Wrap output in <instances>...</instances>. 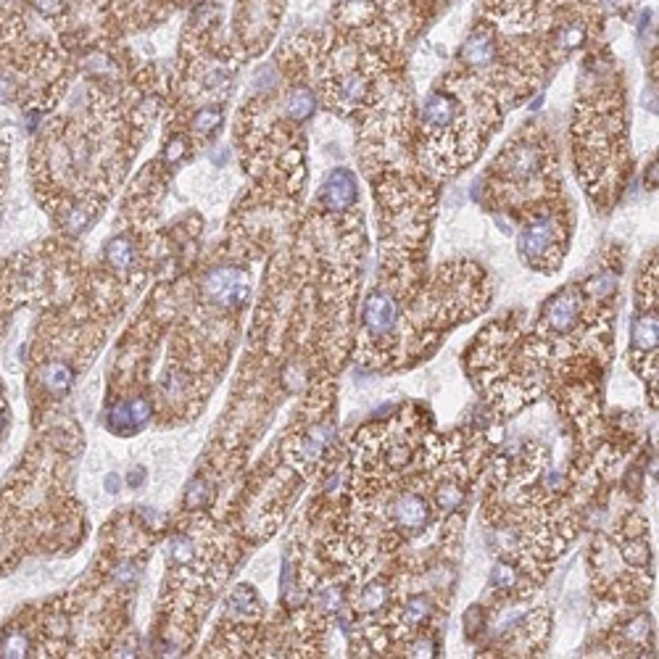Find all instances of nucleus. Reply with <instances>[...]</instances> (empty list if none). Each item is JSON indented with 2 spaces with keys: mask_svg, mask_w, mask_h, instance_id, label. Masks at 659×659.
<instances>
[{
  "mask_svg": "<svg viewBox=\"0 0 659 659\" xmlns=\"http://www.w3.org/2000/svg\"><path fill=\"white\" fill-rule=\"evenodd\" d=\"M562 243H564V227L554 214H536L523 227L520 235V254L530 267H557L562 259Z\"/></svg>",
  "mask_w": 659,
  "mask_h": 659,
  "instance_id": "1",
  "label": "nucleus"
},
{
  "mask_svg": "<svg viewBox=\"0 0 659 659\" xmlns=\"http://www.w3.org/2000/svg\"><path fill=\"white\" fill-rule=\"evenodd\" d=\"M493 169L499 171L509 182H536L546 171V153L538 143H514L509 151L501 153Z\"/></svg>",
  "mask_w": 659,
  "mask_h": 659,
  "instance_id": "2",
  "label": "nucleus"
},
{
  "mask_svg": "<svg viewBox=\"0 0 659 659\" xmlns=\"http://www.w3.org/2000/svg\"><path fill=\"white\" fill-rule=\"evenodd\" d=\"M499 56H501V37L496 32V27L488 21H480L470 32L467 43L462 45L459 61L470 71H486L499 61Z\"/></svg>",
  "mask_w": 659,
  "mask_h": 659,
  "instance_id": "3",
  "label": "nucleus"
},
{
  "mask_svg": "<svg viewBox=\"0 0 659 659\" xmlns=\"http://www.w3.org/2000/svg\"><path fill=\"white\" fill-rule=\"evenodd\" d=\"M206 293L221 306H243L251 296V283H248V274L232 267H221L206 274L203 280Z\"/></svg>",
  "mask_w": 659,
  "mask_h": 659,
  "instance_id": "4",
  "label": "nucleus"
},
{
  "mask_svg": "<svg viewBox=\"0 0 659 659\" xmlns=\"http://www.w3.org/2000/svg\"><path fill=\"white\" fill-rule=\"evenodd\" d=\"M356 198H359L356 177L346 169H335L330 177H327L324 187H322L320 203L327 208V211L340 214V211H348V208L356 203Z\"/></svg>",
  "mask_w": 659,
  "mask_h": 659,
  "instance_id": "5",
  "label": "nucleus"
},
{
  "mask_svg": "<svg viewBox=\"0 0 659 659\" xmlns=\"http://www.w3.org/2000/svg\"><path fill=\"white\" fill-rule=\"evenodd\" d=\"M398 322V304L388 293H372L364 304V324L374 335H388Z\"/></svg>",
  "mask_w": 659,
  "mask_h": 659,
  "instance_id": "6",
  "label": "nucleus"
},
{
  "mask_svg": "<svg viewBox=\"0 0 659 659\" xmlns=\"http://www.w3.org/2000/svg\"><path fill=\"white\" fill-rule=\"evenodd\" d=\"M577 317H580V298H577V293H573V290L559 293L557 298L546 306V322H549V327L557 330V333L573 330L575 324H577Z\"/></svg>",
  "mask_w": 659,
  "mask_h": 659,
  "instance_id": "7",
  "label": "nucleus"
},
{
  "mask_svg": "<svg viewBox=\"0 0 659 659\" xmlns=\"http://www.w3.org/2000/svg\"><path fill=\"white\" fill-rule=\"evenodd\" d=\"M393 514H396L398 525H404V527H422L427 523V504L414 493H404L401 499H396Z\"/></svg>",
  "mask_w": 659,
  "mask_h": 659,
  "instance_id": "8",
  "label": "nucleus"
},
{
  "mask_svg": "<svg viewBox=\"0 0 659 659\" xmlns=\"http://www.w3.org/2000/svg\"><path fill=\"white\" fill-rule=\"evenodd\" d=\"M71 380H74V372L64 361H51L40 372V383H43V388L48 390L51 396H64L71 388Z\"/></svg>",
  "mask_w": 659,
  "mask_h": 659,
  "instance_id": "9",
  "label": "nucleus"
},
{
  "mask_svg": "<svg viewBox=\"0 0 659 659\" xmlns=\"http://www.w3.org/2000/svg\"><path fill=\"white\" fill-rule=\"evenodd\" d=\"M106 261L114 267V269L124 272L132 267L135 261V245L127 235H114L106 243Z\"/></svg>",
  "mask_w": 659,
  "mask_h": 659,
  "instance_id": "10",
  "label": "nucleus"
},
{
  "mask_svg": "<svg viewBox=\"0 0 659 659\" xmlns=\"http://www.w3.org/2000/svg\"><path fill=\"white\" fill-rule=\"evenodd\" d=\"M314 108H317V98H314V93H311L309 87H293V90H290L287 111H290V117L296 119V121L309 119L314 114Z\"/></svg>",
  "mask_w": 659,
  "mask_h": 659,
  "instance_id": "11",
  "label": "nucleus"
},
{
  "mask_svg": "<svg viewBox=\"0 0 659 659\" xmlns=\"http://www.w3.org/2000/svg\"><path fill=\"white\" fill-rule=\"evenodd\" d=\"M27 651H29V641H27L24 633L11 630V633L3 636V641H0V654L3 657H27Z\"/></svg>",
  "mask_w": 659,
  "mask_h": 659,
  "instance_id": "12",
  "label": "nucleus"
},
{
  "mask_svg": "<svg viewBox=\"0 0 659 659\" xmlns=\"http://www.w3.org/2000/svg\"><path fill=\"white\" fill-rule=\"evenodd\" d=\"M221 124V108H201L195 117H193V130L195 132H201V135H208V132H214L217 127Z\"/></svg>",
  "mask_w": 659,
  "mask_h": 659,
  "instance_id": "13",
  "label": "nucleus"
},
{
  "mask_svg": "<svg viewBox=\"0 0 659 659\" xmlns=\"http://www.w3.org/2000/svg\"><path fill=\"white\" fill-rule=\"evenodd\" d=\"M259 601H256V593L251 588H237L230 599V612L235 614H256Z\"/></svg>",
  "mask_w": 659,
  "mask_h": 659,
  "instance_id": "14",
  "label": "nucleus"
},
{
  "mask_svg": "<svg viewBox=\"0 0 659 659\" xmlns=\"http://www.w3.org/2000/svg\"><path fill=\"white\" fill-rule=\"evenodd\" d=\"M93 217H95V211H90L87 206L80 203V206H74V208L67 214V230L71 232V235H80L85 227H90Z\"/></svg>",
  "mask_w": 659,
  "mask_h": 659,
  "instance_id": "15",
  "label": "nucleus"
},
{
  "mask_svg": "<svg viewBox=\"0 0 659 659\" xmlns=\"http://www.w3.org/2000/svg\"><path fill=\"white\" fill-rule=\"evenodd\" d=\"M636 343H641L646 348H654L657 346V317L646 314L636 324Z\"/></svg>",
  "mask_w": 659,
  "mask_h": 659,
  "instance_id": "16",
  "label": "nucleus"
},
{
  "mask_svg": "<svg viewBox=\"0 0 659 659\" xmlns=\"http://www.w3.org/2000/svg\"><path fill=\"white\" fill-rule=\"evenodd\" d=\"M167 559L177 562V564H185L193 559V541L185 538V536H177L167 543Z\"/></svg>",
  "mask_w": 659,
  "mask_h": 659,
  "instance_id": "17",
  "label": "nucleus"
},
{
  "mask_svg": "<svg viewBox=\"0 0 659 659\" xmlns=\"http://www.w3.org/2000/svg\"><path fill=\"white\" fill-rule=\"evenodd\" d=\"M617 287V274L612 272H604V274H596L591 283H588V293L593 298H609Z\"/></svg>",
  "mask_w": 659,
  "mask_h": 659,
  "instance_id": "18",
  "label": "nucleus"
},
{
  "mask_svg": "<svg viewBox=\"0 0 659 659\" xmlns=\"http://www.w3.org/2000/svg\"><path fill=\"white\" fill-rule=\"evenodd\" d=\"M132 422V411L124 401H119L108 409V424L117 430V433H127V424Z\"/></svg>",
  "mask_w": 659,
  "mask_h": 659,
  "instance_id": "19",
  "label": "nucleus"
},
{
  "mask_svg": "<svg viewBox=\"0 0 659 659\" xmlns=\"http://www.w3.org/2000/svg\"><path fill=\"white\" fill-rule=\"evenodd\" d=\"M385 599H388V591H385L380 583H374V586H370L367 591L361 593V607L367 609V612H377V609L385 604Z\"/></svg>",
  "mask_w": 659,
  "mask_h": 659,
  "instance_id": "20",
  "label": "nucleus"
},
{
  "mask_svg": "<svg viewBox=\"0 0 659 659\" xmlns=\"http://www.w3.org/2000/svg\"><path fill=\"white\" fill-rule=\"evenodd\" d=\"M211 499V488L203 483V480H195L190 488H187V507H206V501Z\"/></svg>",
  "mask_w": 659,
  "mask_h": 659,
  "instance_id": "21",
  "label": "nucleus"
},
{
  "mask_svg": "<svg viewBox=\"0 0 659 659\" xmlns=\"http://www.w3.org/2000/svg\"><path fill=\"white\" fill-rule=\"evenodd\" d=\"M427 609H430V607H427V601H424L422 596H417V599H411V601H409L404 617L409 620V623H422L424 617H427Z\"/></svg>",
  "mask_w": 659,
  "mask_h": 659,
  "instance_id": "22",
  "label": "nucleus"
},
{
  "mask_svg": "<svg viewBox=\"0 0 659 659\" xmlns=\"http://www.w3.org/2000/svg\"><path fill=\"white\" fill-rule=\"evenodd\" d=\"M34 5H37V11L43 14V16H61L64 14V8H67V0H34Z\"/></svg>",
  "mask_w": 659,
  "mask_h": 659,
  "instance_id": "23",
  "label": "nucleus"
},
{
  "mask_svg": "<svg viewBox=\"0 0 659 659\" xmlns=\"http://www.w3.org/2000/svg\"><path fill=\"white\" fill-rule=\"evenodd\" d=\"M130 411H132V422L135 424H145L148 417H151V406H148L145 398H135V401L130 404Z\"/></svg>",
  "mask_w": 659,
  "mask_h": 659,
  "instance_id": "24",
  "label": "nucleus"
},
{
  "mask_svg": "<svg viewBox=\"0 0 659 659\" xmlns=\"http://www.w3.org/2000/svg\"><path fill=\"white\" fill-rule=\"evenodd\" d=\"M185 156V140L182 137H174L169 145H167V151H164V158L169 161V164H174V161H180Z\"/></svg>",
  "mask_w": 659,
  "mask_h": 659,
  "instance_id": "25",
  "label": "nucleus"
},
{
  "mask_svg": "<svg viewBox=\"0 0 659 659\" xmlns=\"http://www.w3.org/2000/svg\"><path fill=\"white\" fill-rule=\"evenodd\" d=\"M514 580H517V573H514L512 567L499 564V567L493 570V583H496V586H514Z\"/></svg>",
  "mask_w": 659,
  "mask_h": 659,
  "instance_id": "26",
  "label": "nucleus"
},
{
  "mask_svg": "<svg viewBox=\"0 0 659 659\" xmlns=\"http://www.w3.org/2000/svg\"><path fill=\"white\" fill-rule=\"evenodd\" d=\"M14 90H16L14 80H8V77L0 74V103L11 101V98H14Z\"/></svg>",
  "mask_w": 659,
  "mask_h": 659,
  "instance_id": "27",
  "label": "nucleus"
},
{
  "mask_svg": "<svg viewBox=\"0 0 659 659\" xmlns=\"http://www.w3.org/2000/svg\"><path fill=\"white\" fill-rule=\"evenodd\" d=\"M108 490H111V493H117V490H119V477H117V475H108Z\"/></svg>",
  "mask_w": 659,
  "mask_h": 659,
  "instance_id": "28",
  "label": "nucleus"
},
{
  "mask_svg": "<svg viewBox=\"0 0 659 659\" xmlns=\"http://www.w3.org/2000/svg\"><path fill=\"white\" fill-rule=\"evenodd\" d=\"M140 480H143V470H135V472L130 475V483H135V486H137Z\"/></svg>",
  "mask_w": 659,
  "mask_h": 659,
  "instance_id": "29",
  "label": "nucleus"
},
{
  "mask_svg": "<svg viewBox=\"0 0 659 659\" xmlns=\"http://www.w3.org/2000/svg\"><path fill=\"white\" fill-rule=\"evenodd\" d=\"M0 427H3V417H0Z\"/></svg>",
  "mask_w": 659,
  "mask_h": 659,
  "instance_id": "30",
  "label": "nucleus"
}]
</instances>
